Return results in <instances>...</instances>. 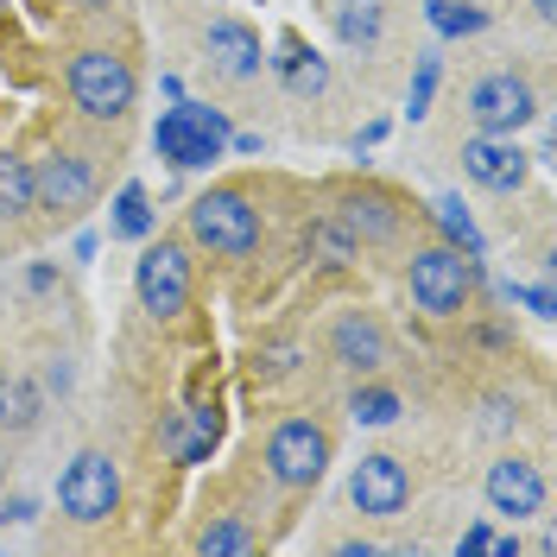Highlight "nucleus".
<instances>
[{"label": "nucleus", "instance_id": "7c9ffc66", "mask_svg": "<svg viewBox=\"0 0 557 557\" xmlns=\"http://www.w3.org/2000/svg\"><path fill=\"white\" fill-rule=\"evenodd\" d=\"M0 475H7V462H0Z\"/></svg>", "mask_w": 557, "mask_h": 557}, {"label": "nucleus", "instance_id": "a211bd4d", "mask_svg": "<svg viewBox=\"0 0 557 557\" xmlns=\"http://www.w3.org/2000/svg\"><path fill=\"white\" fill-rule=\"evenodd\" d=\"M343 222L355 228V235H374V242H386V235L399 228V215H393V203H386V197H348Z\"/></svg>", "mask_w": 557, "mask_h": 557}, {"label": "nucleus", "instance_id": "393cba45", "mask_svg": "<svg viewBox=\"0 0 557 557\" xmlns=\"http://www.w3.org/2000/svg\"><path fill=\"white\" fill-rule=\"evenodd\" d=\"M311 253L323 260V267H348V260H355V242H348V228H336V222H317Z\"/></svg>", "mask_w": 557, "mask_h": 557}, {"label": "nucleus", "instance_id": "412c9836", "mask_svg": "<svg viewBox=\"0 0 557 557\" xmlns=\"http://www.w3.org/2000/svg\"><path fill=\"white\" fill-rule=\"evenodd\" d=\"M0 424L7 431H33L38 424V386L33 381H0Z\"/></svg>", "mask_w": 557, "mask_h": 557}, {"label": "nucleus", "instance_id": "4be33fe9", "mask_svg": "<svg viewBox=\"0 0 557 557\" xmlns=\"http://www.w3.org/2000/svg\"><path fill=\"white\" fill-rule=\"evenodd\" d=\"M114 235H127V242H146V235H152V203H146L139 184H127V190L114 197Z\"/></svg>", "mask_w": 557, "mask_h": 557}, {"label": "nucleus", "instance_id": "4468645a", "mask_svg": "<svg viewBox=\"0 0 557 557\" xmlns=\"http://www.w3.org/2000/svg\"><path fill=\"white\" fill-rule=\"evenodd\" d=\"M152 146H159L172 165H184V172H190V165H209V159L222 152V139L203 134V127H190V121H184V108H172V114L152 127Z\"/></svg>", "mask_w": 557, "mask_h": 557}, {"label": "nucleus", "instance_id": "20e7f679", "mask_svg": "<svg viewBox=\"0 0 557 557\" xmlns=\"http://www.w3.org/2000/svg\"><path fill=\"white\" fill-rule=\"evenodd\" d=\"M58 507H64L76 525H102L108 513L121 507V469H114L102 450H83L64 469V482H58Z\"/></svg>", "mask_w": 557, "mask_h": 557}, {"label": "nucleus", "instance_id": "6e6552de", "mask_svg": "<svg viewBox=\"0 0 557 557\" xmlns=\"http://www.w3.org/2000/svg\"><path fill=\"white\" fill-rule=\"evenodd\" d=\"M348 500H355L368 520H393V513H406V500H412V475H406V462H399V456H361L355 475H348Z\"/></svg>", "mask_w": 557, "mask_h": 557}, {"label": "nucleus", "instance_id": "1a4fd4ad", "mask_svg": "<svg viewBox=\"0 0 557 557\" xmlns=\"http://www.w3.org/2000/svg\"><path fill=\"white\" fill-rule=\"evenodd\" d=\"M33 197H38V209H58V215L89 209L96 203V172H89V159H76V152H51V159L33 172Z\"/></svg>", "mask_w": 557, "mask_h": 557}, {"label": "nucleus", "instance_id": "f8f14e48", "mask_svg": "<svg viewBox=\"0 0 557 557\" xmlns=\"http://www.w3.org/2000/svg\"><path fill=\"white\" fill-rule=\"evenodd\" d=\"M330 355L343 361L348 374H381L386 361H393V348H386V330L374 323V317L348 311L336 330H330Z\"/></svg>", "mask_w": 557, "mask_h": 557}, {"label": "nucleus", "instance_id": "dca6fc26", "mask_svg": "<svg viewBox=\"0 0 557 557\" xmlns=\"http://www.w3.org/2000/svg\"><path fill=\"white\" fill-rule=\"evenodd\" d=\"M33 209H38L33 165H26V159H13V152H0V222H26Z\"/></svg>", "mask_w": 557, "mask_h": 557}, {"label": "nucleus", "instance_id": "9b49d317", "mask_svg": "<svg viewBox=\"0 0 557 557\" xmlns=\"http://www.w3.org/2000/svg\"><path fill=\"white\" fill-rule=\"evenodd\" d=\"M462 172L482 190H520L525 184V152L513 146V134H475L462 146Z\"/></svg>", "mask_w": 557, "mask_h": 557}, {"label": "nucleus", "instance_id": "f257e3e1", "mask_svg": "<svg viewBox=\"0 0 557 557\" xmlns=\"http://www.w3.org/2000/svg\"><path fill=\"white\" fill-rule=\"evenodd\" d=\"M139 96V76L121 51H76L70 58V102L89 121H121Z\"/></svg>", "mask_w": 557, "mask_h": 557}, {"label": "nucleus", "instance_id": "0eeeda50", "mask_svg": "<svg viewBox=\"0 0 557 557\" xmlns=\"http://www.w3.org/2000/svg\"><path fill=\"white\" fill-rule=\"evenodd\" d=\"M134 285H139V305H146L152 317H177L184 305H190V260H184V247L177 242L146 247Z\"/></svg>", "mask_w": 557, "mask_h": 557}, {"label": "nucleus", "instance_id": "6ab92c4d", "mask_svg": "<svg viewBox=\"0 0 557 557\" xmlns=\"http://www.w3.org/2000/svg\"><path fill=\"white\" fill-rule=\"evenodd\" d=\"M336 33H343V45H374L381 38V0H343Z\"/></svg>", "mask_w": 557, "mask_h": 557}, {"label": "nucleus", "instance_id": "ddd939ff", "mask_svg": "<svg viewBox=\"0 0 557 557\" xmlns=\"http://www.w3.org/2000/svg\"><path fill=\"white\" fill-rule=\"evenodd\" d=\"M203 51H209V64L222 70V76H260V64H267V45H260V33H253V26H242V20H209Z\"/></svg>", "mask_w": 557, "mask_h": 557}, {"label": "nucleus", "instance_id": "7ed1b4c3", "mask_svg": "<svg viewBox=\"0 0 557 557\" xmlns=\"http://www.w3.org/2000/svg\"><path fill=\"white\" fill-rule=\"evenodd\" d=\"M469 292H475V260H469V253H456V247H424V253H412L418 311L456 317L462 305H469Z\"/></svg>", "mask_w": 557, "mask_h": 557}, {"label": "nucleus", "instance_id": "c85d7f7f", "mask_svg": "<svg viewBox=\"0 0 557 557\" xmlns=\"http://www.w3.org/2000/svg\"><path fill=\"white\" fill-rule=\"evenodd\" d=\"M532 13H539V20H552V13H557V0H532Z\"/></svg>", "mask_w": 557, "mask_h": 557}, {"label": "nucleus", "instance_id": "f3484780", "mask_svg": "<svg viewBox=\"0 0 557 557\" xmlns=\"http://www.w3.org/2000/svg\"><path fill=\"white\" fill-rule=\"evenodd\" d=\"M424 20H431V33H444V38H475L487 26V13L469 7V0H424Z\"/></svg>", "mask_w": 557, "mask_h": 557}, {"label": "nucleus", "instance_id": "2eb2a0df", "mask_svg": "<svg viewBox=\"0 0 557 557\" xmlns=\"http://www.w3.org/2000/svg\"><path fill=\"white\" fill-rule=\"evenodd\" d=\"M215 431H222L215 406H197V412H172L159 437H165V450H172L177 462H203V456L215 450Z\"/></svg>", "mask_w": 557, "mask_h": 557}, {"label": "nucleus", "instance_id": "c756f323", "mask_svg": "<svg viewBox=\"0 0 557 557\" xmlns=\"http://www.w3.org/2000/svg\"><path fill=\"white\" fill-rule=\"evenodd\" d=\"M76 7H102V0H76Z\"/></svg>", "mask_w": 557, "mask_h": 557}, {"label": "nucleus", "instance_id": "bb28decb", "mask_svg": "<svg viewBox=\"0 0 557 557\" xmlns=\"http://www.w3.org/2000/svg\"><path fill=\"white\" fill-rule=\"evenodd\" d=\"M513 298H520V305H532L539 317H552V292H545V285H525V292H513Z\"/></svg>", "mask_w": 557, "mask_h": 557}, {"label": "nucleus", "instance_id": "aec40b11", "mask_svg": "<svg viewBox=\"0 0 557 557\" xmlns=\"http://www.w3.org/2000/svg\"><path fill=\"white\" fill-rule=\"evenodd\" d=\"M431 215H437V228L450 235V247H456V253H469V260H482V228L469 222V209L456 203V197H444V203L431 209Z\"/></svg>", "mask_w": 557, "mask_h": 557}, {"label": "nucleus", "instance_id": "5701e85b", "mask_svg": "<svg viewBox=\"0 0 557 557\" xmlns=\"http://www.w3.org/2000/svg\"><path fill=\"white\" fill-rule=\"evenodd\" d=\"M197 552H203V557H247V552H253V532H247L242 520H215V525H203Z\"/></svg>", "mask_w": 557, "mask_h": 557}, {"label": "nucleus", "instance_id": "9d476101", "mask_svg": "<svg viewBox=\"0 0 557 557\" xmlns=\"http://www.w3.org/2000/svg\"><path fill=\"white\" fill-rule=\"evenodd\" d=\"M487 507L494 513H507V520H532V513H545V475L525 462V456H500V462H487Z\"/></svg>", "mask_w": 557, "mask_h": 557}, {"label": "nucleus", "instance_id": "f03ea898", "mask_svg": "<svg viewBox=\"0 0 557 557\" xmlns=\"http://www.w3.org/2000/svg\"><path fill=\"white\" fill-rule=\"evenodd\" d=\"M190 235L209 247V253H253L260 242V209L247 203L242 190H209L190 203Z\"/></svg>", "mask_w": 557, "mask_h": 557}, {"label": "nucleus", "instance_id": "b1692460", "mask_svg": "<svg viewBox=\"0 0 557 557\" xmlns=\"http://www.w3.org/2000/svg\"><path fill=\"white\" fill-rule=\"evenodd\" d=\"M348 412H355V424H393V418H399V393H386V386H361V393L348 399Z\"/></svg>", "mask_w": 557, "mask_h": 557}, {"label": "nucleus", "instance_id": "423d86ee", "mask_svg": "<svg viewBox=\"0 0 557 557\" xmlns=\"http://www.w3.org/2000/svg\"><path fill=\"white\" fill-rule=\"evenodd\" d=\"M532 114H539V96H532V83L513 76V70H494V76H482L469 89V121L482 134H520Z\"/></svg>", "mask_w": 557, "mask_h": 557}, {"label": "nucleus", "instance_id": "39448f33", "mask_svg": "<svg viewBox=\"0 0 557 557\" xmlns=\"http://www.w3.org/2000/svg\"><path fill=\"white\" fill-rule=\"evenodd\" d=\"M267 469L285 487H311L330 469V431L311 424V418H285L273 437H267Z\"/></svg>", "mask_w": 557, "mask_h": 557}, {"label": "nucleus", "instance_id": "cd10ccee", "mask_svg": "<svg viewBox=\"0 0 557 557\" xmlns=\"http://www.w3.org/2000/svg\"><path fill=\"white\" fill-rule=\"evenodd\" d=\"M462 552H494V532H487V525H469V532H462Z\"/></svg>", "mask_w": 557, "mask_h": 557}, {"label": "nucleus", "instance_id": "a878e982", "mask_svg": "<svg viewBox=\"0 0 557 557\" xmlns=\"http://www.w3.org/2000/svg\"><path fill=\"white\" fill-rule=\"evenodd\" d=\"M431 89H437V51H424V58H418V76H412V121L431 108Z\"/></svg>", "mask_w": 557, "mask_h": 557}]
</instances>
